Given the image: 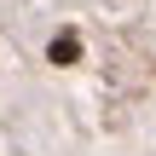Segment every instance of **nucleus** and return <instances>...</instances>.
<instances>
[{"mask_svg":"<svg viewBox=\"0 0 156 156\" xmlns=\"http://www.w3.org/2000/svg\"><path fill=\"white\" fill-rule=\"evenodd\" d=\"M46 58H52V64H75V58H81V41H75V35H58V41L46 46Z\"/></svg>","mask_w":156,"mask_h":156,"instance_id":"obj_1","label":"nucleus"}]
</instances>
